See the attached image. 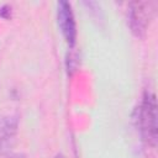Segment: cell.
Returning a JSON list of instances; mask_svg holds the SVG:
<instances>
[{"mask_svg": "<svg viewBox=\"0 0 158 158\" xmlns=\"http://www.w3.org/2000/svg\"><path fill=\"white\" fill-rule=\"evenodd\" d=\"M137 127L142 139L154 147L157 142V104L151 93H146L137 109Z\"/></svg>", "mask_w": 158, "mask_h": 158, "instance_id": "6da1fadb", "label": "cell"}, {"mask_svg": "<svg viewBox=\"0 0 158 158\" xmlns=\"http://www.w3.org/2000/svg\"><path fill=\"white\" fill-rule=\"evenodd\" d=\"M151 2H131L127 11L128 26L131 31L137 36L142 37L146 33V30L149 25V20L152 19L153 9L151 7Z\"/></svg>", "mask_w": 158, "mask_h": 158, "instance_id": "7a4b0ae2", "label": "cell"}, {"mask_svg": "<svg viewBox=\"0 0 158 158\" xmlns=\"http://www.w3.org/2000/svg\"><path fill=\"white\" fill-rule=\"evenodd\" d=\"M57 21L62 36L64 37L69 47H73L77 40V23L74 20L72 6L68 1H59L57 4Z\"/></svg>", "mask_w": 158, "mask_h": 158, "instance_id": "3957f363", "label": "cell"}, {"mask_svg": "<svg viewBox=\"0 0 158 158\" xmlns=\"http://www.w3.org/2000/svg\"><path fill=\"white\" fill-rule=\"evenodd\" d=\"M19 131V117L15 114L0 116V157L9 154Z\"/></svg>", "mask_w": 158, "mask_h": 158, "instance_id": "277c9868", "label": "cell"}, {"mask_svg": "<svg viewBox=\"0 0 158 158\" xmlns=\"http://www.w3.org/2000/svg\"><path fill=\"white\" fill-rule=\"evenodd\" d=\"M6 158H27L23 153H10L6 156Z\"/></svg>", "mask_w": 158, "mask_h": 158, "instance_id": "5b68a950", "label": "cell"}, {"mask_svg": "<svg viewBox=\"0 0 158 158\" xmlns=\"http://www.w3.org/2000/svg\"><path fill=\"white\" fill-rule=\"evenodd\" d=\"M54 158H65V157H64L63 154H57V156H56Z\"/></svg>", "mask_w": 158, "mask_h": 158, "instance_id": "8992f818", "label": "cell"}]
</instances>
